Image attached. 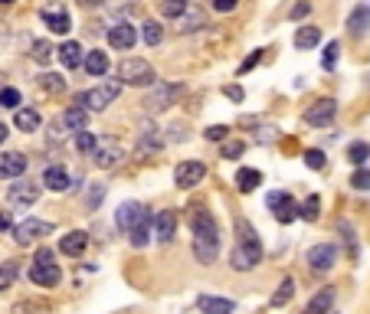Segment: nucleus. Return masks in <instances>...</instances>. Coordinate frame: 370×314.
Segmentation results:
<instances>
[{"mask_svg":"<svg viewBox=\"0 0 370 314\" xmlns=\"http://www.w3.org/2000/svg\"><path fill=\"white\" fill-rule=\"evenodd\" d=\"M190 229H193V259L200 266H213L219 252V226L213 213L203 207L190 209Z\"/></svg>","mask_w":370,"mask_h":314,"instance_id":"obj_1","label":"nucleus"},{"mask_svg":"<svg viewBox=\"0 0 370 314\" xmlns=\"http://www.w3.org/2000/svg\"><path fill=\"white\" fill-rule=\"evenodd\" d=\"M259 262H262V242L256 229L249 226V219H236V249L229 256V266L236 272H253Z\"/></svg>","mask_w":370,"mask_h":314,"instance_id":"obj_2","label":"nucleus"},{"mask_svg":"<svg viewBox=\"0 0 370 314\" xmlns=\"http://www.w3.org/2000/svg\"><path fill=\"white\" fill-rule=\"evenodd\" d=\"M118 82L122 86H138V89H148L158 82V72H154V66L148 63V59H125L122 66H118Z\"/></svg>","mask_w":370,"mask_h":314,"instance_id":"obj_3","label":"nucleus"},{"mask_svg":"<svg viewBox=\"0 0 370 314\" xmlns=\"http://www.w3.org/2000/svg\"><path fill=\"white\" fill-rule=\"evenodd\" d=\"M118 96H122V82H118V79H112V82H102V86L89 89V92H79L76 105H82L86 112H102V108H108V105H112Z\"/></svg>","mask_w":370,"mask_h":314,"instance_id":"obj_4","label":"nucleus"},{"mask_svg":"<svg viewBox=\"0 0 370 314\" xmlns=\"http://www.w3.org/2000/svg\"><path fill=\"white\" fill-rule=\"evenodd\" d=\"M187 92V86L181 82H161V86H154L148 96H144V108L148 112H167L171 105L181 102V96Z\"/></svg>","mask_w":370,"mask_h":314,"instance_id":"obj_5","label":"nucleus"},{"mask_svg":"<svg viewBox=\"0 0 370 314\" xmlns=\"http://www.w3.org/2000/svg\"><path fill=\"white\" fill-rule=\"evenodd\" d=\"M266 207L272 209L276 223H282V226H288V223L298 219V200H295L292 193H285V190H272V193H269Z\"/></svg>","mask_w":370,"mask_h":314,"instance_id":"obj_6","label":"nucleus"},{"mask_svg":"<svg viewBox=\"0 0 370 314\" xmlns=\"http://www.w3.org/2000/svg\"><path fill=\"white\" fill-rule=\"evenodd\" d=\"M43 236H53V223H43V219H23L13 226V239L17 246H30V242H39Z\"/></svg>","mask_w":370,"mask_h":314,"instance_id":"obj_7","label":"nucleus"},{"mask_svg":"<svg viewBox=\"0 0 370 314\" xmlns=\"http://www.w3.org/2000/svg\"><path fill=\"white\" fill-rule=\"evenodd\" d=\"M92 161L95 167H102V171H108V167H118V164L125 161V148L118 141H95L92 148Z\"/></svg>","mask_w":370,"mask_h":314,"instance_id":"obj_8","label":"nucleus"},{"mask_svg":"<svg viewBox=\"0 0 370 314\" xmlns=\"http://www.w3.org/2000/svg\"><path fill=\"white\" fill-rule=\"evenodd\" d=\"M334 115H338V102L334 98H318L314 105L305 108V122L312 124V128H328L334 122Z\"/></svg>","mask_w":370,"mask_h":314,"instance_id":"obj_9","label":"nucleus"},{"mask_svg":"<svg viewBox=\"0 0 370 314\" xmlns=\"http://www.w3.org/2000/svg\"><path fill=\"white\" fill-rule=\"evenodd\" d=\"M39 190H43V183L20 181L17 177V183H10L7 200H10V207H33V203L39 200Z\"/></svg>","mask_w":370,"mask_h":314,"instance_id":"obj_10","label":"nucleus"},{"mask_svg":"<svg viewBox=\"0 0 370 314\" xmlns=\"http://www.w3.org/2000/svg\"><path fill=\"white\" fill-rule=\"evenodd\" d=\"M86 124H89V112L82 108V105H72V108H66V112L53 122V131L56 134H69V131L76 134V131H82Z\"/></svg>","mask_w":370,"mask_h":314,"instance_id":"obj_11","label":"nucleus"},{"mask_svg":"<svg viewBox=\"0 0 370 314\" xmlns=\"http://www.w3.org/2000/svg\"><path fill=\"white\" fill-rule=\"evenodd\" d=\"M305 262H308L314 272H331L334 262H338V249H334L331 242H318V246H312L305 252Z\"/></svg>","mask_w":370,"mask_h":314,"instance_id":"obj_12","label":"nucleus"},{"mask_svg":"<svg viewBox=\"0 0 370 314\" xmlns=\"http://www.w3.org/2000/svg\"><path fill=\"white\" fill-rule=\"evenodd\" d=\"M203 177H207V167H203L200 161H184V164H177V171H174V183H177L181 190L197 187Z\"/></svg>","mask_w":370,"mask_h":314,"instance_id":"obj_13","label":"nucleus"},{"mask_svg":"<svg viewBox=\"0 0 370 314\" xmlns=\"http://www.w3.org/2000/svg\"><path fill=\"white\" fill-rule=\"evenodd\" d=\"M30 282L43 288H56L63 282V272H59L56 262H33L30 266Z\"/></svg>","mask_w":370,"mask_h":314,"instance_id":"obj_14","label":"nucleus"},{"mask_svg":"<svg viewBox=\"0 0 370 314\" xmlns=\"http://www.w3.org/2000/svg\"><path fill=\"white\" fill-rule=\"evenodd\" d=\"M174 236H177V213H174V209H161V213L154 216V239H158L161 246H171Z\"/></svg>","mask_w":370,"mask_h":314,"instance_id":"obj_15","label":"nucleus"},{"mask_svg":"<svg viewBox=\"0 0 370 314\" xmlns=\"http://www.w3.org/2000/svg\"><path fill=\"white\" fill-rule=\"evenodd\" d=\"M27 174V157L20 151H4L0 154V177L4 181H17Z\"/></svg>","mask_w":370,"mask_h":314,"instance_id":"obj_16","label":"nucleus"},{"mask_svg":"<svg viewBox=\"0 0 370 314\" xmlns=\"http://www.w3.org/2000/svg\"><path fill=\"white\" fill-rule=\"evenodd\" d=\"M115 219H118V226L128 233V229H134L138 223H144V219H151V216H148V209H144L141 203H122L118 213H115Z\"/></svg>","mask_w":370,"mask_h":314,"instance_id":"obj_17","label":"nucleus"},{"mask_svg":"<svg viewBox=\"0 0 370 314\" xmlns=\"http://www.w3.org/2000/svg\"><path fill=\"white\" fill-rule=\"evenodd\" d=\"M86 249H89V233H82V229H72V233H66V236L59 239V252L63 256L79 259Z\"/></svg>","mask_w":370,"mask_h":314,"instance_id":"obj_18","label":"nucleus"},{"mask_svg":"<svg viewBox=\"0 0 370 314\" xmlns=\"http://www.w3.org/2000/svg\"><path fill=\"white\" fill-rule=\"evenodd\" d=\"M134 39H138V30H134L132 23H115V27H108V46L132 49Z\"/></svg>","mask_w":370,"mask_h":314,"instance_id":"obj_19","label":"nucleus"},{"mask_svg":"<svg viewBox=\"0 0 370 314\" xmlns=\"http://www.w3.org/2000/svg\"><path fill=\"white\" fill-rule=\"evenodd\" d=\"M43 187L53 193H66L69 187H72V177H69L66 167H46V174H43Z\"/></svg>","mask_w":370,"mask_h":314,"instance_id":"obj_20","label":"nucleus"},{"mask_svg":"<svg viewBox=\"0 0 370 314\" xmlns=\"http://www.w3.org/2000/svg\"><path fill=\"white\" fill-rule=\"evenodd\" d=\"M39 17H43V23H46L53 33H59V37L72 30V20H69V13H66L63 7H46L43 13H39Z\"/></svg>","mask_w":370,"mask_h":314,"instance_id":"obj_21","label":"nucleus"},{"mask_svg":"<svg viewBox=\"0 0 370 314\" xmlns=\"http://www.w3.org/2000/svg\"><path fill=\"white\" fill-rule=\"evenodd\" d=\"M197 308L203 314H233V311H236V301H229V298H217V295H200Z\"/></svg>","mask_w":370,"mask_h":314,"instance_id":"obj_22","label":"nucleus"},{"mask_svg":"<svg viewBox=\"0 0 370 314\" xmlns=\"http://www.w3.org/2000/svg\"><path fill=\"white\" fill-rule=\"evenodd\" d=\"M334 298H338V292L334 288H321L318 295L305 305V311L302 314H331V305H334Z\"/></svg>","mask_w":370,"mask_h":314,"instance_id":"obj_23","label":"nucleus"},{"mask_svg":"<svg viewBox=\"0 0 370 314\" xmlns=\"http://www.w3.org/2000/svg\"><path fill=\"white\" fill-rule=\"evenodd\" d=\"M56 53H59V59H63V66L66 69H79L82 66V56H86V53H82V43H72V39H66Z\"/></svg>","mask_w":370,"mask_h":314,"instance_id":"obj_24","label":"nucleus"},{"mask_svg":"<svg viewBox=\"0 0 370 314\" xmlns=\"http://www.w3.org/2000/svg\"><path fill=\"white\" fill-rule=\"evenodd\" d=\"M82 69H86L89 76H105V72H108V53H102V49L86 53V56H82Z\"/></svg>","mask_w":370,"mask_h":314,"instance_id":"obj_25","label":"nucleus"},{"mask_svg":"<svg viewBox=\"0 0 370 314\" xmlns=\"http://www.w3.org/2000/svg\"><path fill=\"white\" fill-rule=\"evenodd\" d=\"M177 20H181V33H197V30L207 27V13L197 7H187Z\"/></svg>","mask_w":370,"mask_h":314,"instance_id":"obj_26","label":"nucleus"},{"mask_svg":"<svg viewBox=\"0 0 370 314\" xmlns=\"http://www.w3.org/2000/svg\"><path fill=\"white\" fill-rule=\"evenodd\" d=\"M321 43V30L318 27H298L295 33V49H314Z\"/></svg>","mask_w":370,"mask_h":314,"instance_id":"obj_27","label":"nucleus"},{"mask_svg":"<svg viewBox=\"0 0 370 314\" xmlns=\"http://www.w3.org/2000/svg\"><path fill=\"white\" fill-rule=\"evenodd\" d=\"M367 27H370V7H357L351 17H347V30H351L354 37H364Z\"/></svg>","mask_w":370,"mask_h":314,"instance_id":"obj_28","label":"nucleus"},{"mask_svg":"<svg viewBox=\"0 0 370 314\" xmlns=\"http://www.w3.org/2000/svg\"><path fill=\"white\" fill-rule=\"evenodd\" d=\"M262 183V174L259 171H253V167H239V174H236V187L243 193H253Z\"/></svg>","mask_w":370,"mask_h":314,"instance_id":"obj_29","label":"nucleus"},{"mask_svg":"<svg viewBox=\"0 0 370 314\" xmlns=\"http://www.w3.org/2000/svg\"><path fill=\"white\" fill-rule=\"evenodd\" d=\"M13 124H17L20 131H37L39 128V112H33V108H17Z\"/></svg>","mask_w":370,"mask_h":314,"instance_id":"obj_30","label":"nucleus"},{"mask_svg":"<svg viewBox=\"0 0 370 314\" xmlns=\"http://www.w3.org/2000/svg\"><path fill=\"white\" fill-rule=\"evenodd\" d=\"M53 53H56V46L49 39H33V46H30V56L37 59L39 66H46L49 59H53Z\"/></svg>","mask_w":370,"mask_h":314,"instance_id":"obj_31","label":"nucleus"},{"mask_svg":"<svg viewBox=\"0 0 370 314\" xmlns=\"http://www.w3.org/2000/svg\"><path fill=\"white\" fill-rule=\"evenodd\" d=\"M128 239H132L134 249L148 246V242H151V219H144V223H138L134 229H128Z\"/></svg>","mask_w":370,"mask_h":314,"instance_id":"obj_32","label":"nucleus"},{"mask_svg":"<svg viewBox=\"0 0 370 314\" xmlns=\"http://www.w3.org/2000/svg\"><path fill=\"white\" fill-rule=\"evenodd\" d=\"M318 216H321V200L312 193L305 203H298V219H308V223H314Z\"/></svg>","mask_w":370,"mask_h":314,"instance_id":"obj_33","label":"nucleus"},{"mask_svg":"<svg viewBox=\"0 0 370 314\" xmlns=\"http://www.w3.org/2000/svg\"><path fill=\"white\" fill-rule=\"evenodd\" d=\"M141 37L148 46H161V39H164V30L158 20H148V23H141Z\"/></svg>","mask_w":370,"mask_h":314,"instance_id":"obj_34","label":"nucleus"},{"mask_svg":"<svg viewBox=\"0 0 370 314\" xmlns=\"http://www.w3.org/2000/svg\"><path fill=\"white\" fill-rule=\"evenodd\" d=\"M39 89H43V92H66V79L59 76V72H43V76H39Z\"/></svg>","mask_w":370,"mask_h":314,"instance_id":"obj_35","label":"nucleus"},{"mask_svg":"<svg viewBox=\"0 0 370 314\" xmlns=\"http://www.w3.org/2000/svg\"><path fill=\"white\" fill-rule=\"evenodd\" d=\"M292 295H295V278H282V285H279V292L272 295V308L288 305V301H292Z\"/></svg>","mask_w":370,"mask_h":314,"instance_id":"obj_36","label":"nucleus"},{"mask_svg":"<svg viewBox=\"0 0 370 314\" xmlns=\"http://www.w3.org/2000/svg\"><path fill=\"white\" fill-rule=\"evenodd\" d=\"M367 157H370V144L367 141H354L351 148H347V161L357 164V167H361V164H367Z\"/></svg>","mask_w":370,"mask_h":314,"instance_id":"obj_37","label":"nucleus"},{"mask_svg":"<svg viewBox=\"0 0 370 314\" xmlns=\"http://www.w3.org/2000/svg\"><path fill=\"white\" fill-rule=\"evenodd\" d=\"M243 151H246V141L233 138V141H223V148H219V157H227V161H236V157H243Z\"/></svg>","mask_w":370,"mask_h":314,"instance_id":"obj_38","label":"nucleus"},{"mask_svg":"<svg viewBox=\"0 0 370 314\" xmlns=\"http://www.w3.org/2000/svg\"><path fill=\"white\" fill-rule=\"evenodd\" d=\"M190 4L187 0H161V17H167V20H177L187 10Z\"/></svg>","mask_w":370,"mask_h":314,"instance_id":"obj_39","label":"nucleus"},{"mask_svg":"<svg viewBox=\"0 0 370 314\" xmlns=\"http://www.w3.org/2000/svg\"><path fill=\"white\" fill-rule=\"evenodd\" d=\"M17 275H20V266H17V262H4V266H0V292L13 285V278H17Z\"/></svg>","mask_w":370,"mask_h":314,"instance_id":"obj_40","label":"nucleus"},{"mask_svg":"<svg viewBox=\"0 0 370 314\" xmlns=\"http://www.w3.org/2000/svg\"><path fill=\"white\" fill-rule=\"evenodd\" d=\"M338 233L344 236V242H347V256L351 259H357V239H354V229H351V223H338Z\"/></svg>","mask_w":370,"mask_h":314,"instance_id":"obj_41","label":"nucleus"},{"mask_svg":"<svg viewBox=\"0 0 370 314\" xmlns=\"http://www.w3.org/2000/svg\"><path fill=\"white\" fill-rule=\"evenodd\" d=\"M351 187L354 190H370V167H357V171L351 174Z\"/></svg>","mask_w":370,"mask_h":314,"instance_id":"obj_42","label":"nucleus"},{"mask_svg":"<svg viewBox=\"0 0 370 314\" xmlns=\"http://www.w3.org/2000/svg\"><path fill=\"white\" fill-rule=\"evenodd\" d=\"M92 148H95V134L92 131H76V151H82V154H92Z\"/></svg>","mask_w":370,"mask_h":314,"instance_id":"obj_43","label":"nucleus"},{"mask_svg":"<svg viewBox=\"0 0 370 314\" xmlns=\"http://www.w3.org/2000/svg\"><path fill=\"white\" fill-rule=\"evenodd\" d=\"M102 197H105V187L102 183H92V187H89V197H86V209H98Z\"/></svg>","mask_w":370,"mask_h":314,"instance_id":"obj_44","label":"nucleus"},{"mask_svg":"<svg viewBox=\"0 0 370 314\" xmlns=\"http://www.w3.org/2000/svg\"><path fill=\"white\" fill-rule=\"evenodd\" d=\"M305 164H308V167H312V171H321L324 164V151H318V148H312V151H305Z\"/></svg>","mask_w":370,"mask_h":314,"instance_id":"obj_45","label":"nucleus"},{"mask_svg":"<svg viewBox=\"0 0 370 314\" xmlns=\"http://www.w3.org/2000/svg\"><path fill=\"white\" fill-rule=\"evenodd\" d=\"M227 124H210L207 131H203V138H207V141H227Z\"/></svg>","mask_w":370,"mask_h":314,"instance_id":"obj_46","label":"nucleus"},{"mask_svg":"<svg viewBox=\"0 0 370 314\" xmlns=\"http://www.w3.org/2000/svg\"><path fill=\"white\" fill-rule=\"evenodd\" d=\"M0 105H4V108H20V92L17 89H4V92H0Z\"/></svg>","mask_w":370,"mask_h":314,"instance_id":"obj_47","label":"nucleus"},{"mask_svg":"<svg viewBox=\"0 0 370 314\" xmlns=\"http://www.w3.org/2000/svg\"><path fill=\"white\" fill-rule=\"evenodd\" d=\"M338 53H341V46H338V43H328V46H324V69H334V63H338Z\"/></svg>","mask_w":370,"mask_h":314,"instance_id":"obj_48","label":"nucleus"},{"mask_svg":"<svg viewBox=\"0 0 370 314\" xmlns=\"http://www.w3.org/2000/svg\"><path fill=\"white\" fill-rule=\"evenodd\" d=\"M259 59H262V49H256V53H249V56H246V63L239 66V76H246L249 69H256V63H259Z\"/></svg>","mask_w":370,"mask_h":314,"instance_id":"obj_49","label":"nucleus"},{"mask_svg":"<svg viewBox=\"0 0 370 314\" xmlns=\"http://www.w3.org/2000/svg\"><path fill=\"white\" fill-rule=\"evenodd\" d=\"M308 13H312V4H308V0H298L292 7V20H302V17H308Z\"/></svg>","mask_w":370,"mask_h":314,"instance_id":"obj_50","label":"nucleus"},{"mask_svg":"<svg viewBox=\"0 0 370 314\" xmlns=\"http://www.w3.org/2000/svg\"><path fill=\"white\" fill-rule=\"evenodd\" d=\"M236 7L239 0H213V10H219V13H233Z\"/></svg>","mask_w":370,"mask_h":314,"instance_id":"obj_51","label":"nucleus"},{"mask_svg":"<svg viewBox=\"0 0 370 314\" xmlns=\"http://www.w3.org/2000/svg\"><path fill=\"white\" fill-rule=\"evenodd\" d=\"M223 96L233 98V102H243V98H246V92H243V86H227V89H223Z\"/></svg>","mask_w":370,"mask_h":314,"instance_id":"obj_52","label":"nucleus"},{"mask_svg":"<svg viewBox=\"0 0 370 314\" xmlns=\"http://www.w3.org/2000/svg\"><path fill=\"white\" fill-rule=\"evenodd\" d=\"M276 138H279V131H276V128H262V131H259V138H256V141H259V144H272V141H276Z\"/></svg>","mask_w":370,"mask_h":314,"instance_id":"obj_53","label":"nucleus"},{"mask_svg":"<svg viewBox=\"0 0 370 314\" xmlns=\"http://www.w3.org/2000/svg\"><path fill=\"white\" fill-rule=\"evenodd\" d=\"M7 229H13V216L7 209H0V233H7Z\"/></svg>","mask_w":370,"mask_h":314,"instance_id":"obj_54","label":"nucleus"},{"mask_svg":"<svg viewBox=\"0 0 370 314\" xmlns=\"http://www.w3.org/2000/svg\"><path fill=\"white\" fill-rule=\"evenodd\" d=\"M53 259H56V256H53V249H39L33 262H53Z\"/></svg>","mask_w":370,"mask_h":314,"instance_id":"obj_55","label":"nucleus"},{"mask_svg":"<svg viewBox=\"0 0 370 314\" xmlns=\"http://www.w3.org/2000/svg\"><path fill=\"white\" fill-rule=\"evenodd\" d=\"M7 141V124H0V144Z\"/></svg>","mask_w":370,"mask_h":314,"instance_id":"obj_56","label":"nucleus"},{"mask_svg":"<svg viewBox=\"0 0 370 314\" xmlns=\"http://www.w3.org/2000/svg\"><path fill=\"white\" fill-rule=\"evenodd\" d=\"M7 4H13V0H0V7H7Z\"/></svg>","mask_w":370,"mask_h":314,"instance_id":"obj_57","label":"nucleus"}]
</instances>
